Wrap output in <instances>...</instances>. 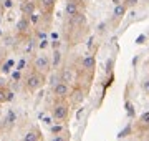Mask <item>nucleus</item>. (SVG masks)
Listing matches in <instances>:
<instances>
[{
    "mask_svg": "<svg viewBox=\"0 0 149 141\" xmlns=\"http://www.w3.org/2000/svg\"><path fill=\"white\" fill-rule=\"evenodd\" d=\"M23 141H40V133L35 131V130L28 131L27 135L23 136Z\"/></svg>",
    "mask_w": 149,
    "mask_h": 141,
    "instance_id": "obj_14",
    "label": "nucleus"
},
{
    "mask_svg": "<svg viewBox=\"0 0 149 141\" xmlns=\"http://www.w3.org/2000/svg\"><path fill=\"white\" fill-rule=\"evenodd\" d=\"M71 80H73V73H71L68 68H66V70H63V73H61V80H60V82L68 83V85H70V82H71Z\"/></svg>",
    "mask_w": 149,
    "mask_h": 141,
    "instance_id": "obj_16",
    "label": "nucleus"
},
{
    "mask_svg": "<svg viewBox=\"0 0 149 141\" xmlns=\"http://www.w3.org/2000/svg\"><path fill=\"white\" fill-rule=\"evenodd\" d=\"M45 76L47 75L38 73V71L33 70L32 73L25 78V88H27V91L33 93V91H37V90H40V88H43V85H45V82H47Z\"/></svg>",
    "mask_w": 149,
    "mask_h": 141,
    "instance_id": "obj_1",
    "label": "nucleus"
},
{
    "mask_svg": "<svg viewBox=\"0 0 149 141\" xmlns=\"http://www.w3.org/2000/svg\"><path fill=\"white\" fill-rule=\"evenodd\" d=\"M141 88H143L144 93H148V95H149V78H146V80L141 83Z\"/></svg>",
    "mask_w": 149,
    "mask_h": 141,
    "instance_id": "obj_18",
    "label": "nucleus"
},
{
    "mask_svg": "<svg viewBox=\"0 0 149 141\" xmlns=\"http://www.w3.org/2000/svg\"><path fill=\"white\" fill-rule=\"evenodd\" d=\"M52 141H66V138H65V136H61V135H55V138Z\"/></svg>",
    "mask_w": 149,
    "mask_h": 141,
    "instance_id": "obj_20",
    "label": "nucleus"
},
{
    "mask_svg": "<svg viewBox=\"0 0 149 141\" xmlns=\"http://www.w3.org/2000/svg\"><path fill=\"white\" fill-rule=\"evenodd\" d=\"M33 68H35V71H38V73L47 75L48 71L52 70V60L48 58L47 55H38L37 58L33 60Z\"/></svg>",
    "mask_w": 149,
    "mask_h": 141,
    "instance_id": "obj_3",
    "label": "nucleus"
},
{
    "mask_svg": "<svg viewBox=\"0 0 149 141\" xmlns=\"http://www.w3.org/2000/svg\"><path fill=\"white\" fill-rule=\"evenodd\" d=\"M52 91H53V95L56 98H60V100H63V98H66L70 95V91H71V88H70L68 83H63V82H56L53 83V88H52Z\"/></svg>",
    "mask_w": 149,
    "mask_h": 141,
    "instance_id": "obj_4",
    "label": "nucleus"
},
{
    "mask_svg": "<svg viewBox=\"0 0 149 141\" xmlns=\"http://www.w3.org/2000/svg\"><path fill=\"white\" fill-rule=\"evenodd\" d=\"M12 78H13L15 82H17V80H20V71H18V70H17V71H13V75H12Z\"/></svg>",
    "mask_w": 149,
    "mask_h": 141,
    "instance_id": "obj_21",
    "label": "nucleus"
},
{
    "mask_svg": "<svg viewBox=\"0 0 149 141\" xmlns=\"http://www.w3.org/2000/svg\"><path fill=\"white\" fill-rule=\"evenodd\" d=\"M68 114H70L68 103L58 101V103L53 105V108H52V118H53L55 121H63V119L68 118Z\"/></svg>",
    "mask_w": 149,
    "mask_h": 141,
    "instance_id": "obj_2",
    "label": "nucleus"
},
{
    "mask_svg": "<svg viewBox=\"0 0 149 141\" xmlns=\"http://www.w3.org/2000/svg\"><path fill=\"white\" fill-rule=\"evenodd\" d=\"M0 2H5V0H0Z\"/></svg>",
    "mask_w": 149,
    "mask_h": 141,
    "instance_id": "obj_23",
    "label": "nucleus"
},
{
    "mask_svg": "<svg viewBox=\"0 0 149 141\" xmlns=\"http://www.w3.org/2000/svg\"><path fill=\"white\" fill-rule=\"evenodd\" d=\"M65 13H66L70 18L76 17L78 13H80V7H78V3L73 2V0H68V2H66V5H65Z\"/></svg>",
    "mask_w": 149,
    "mask_h": 141,
    "instance_id": "obj_8",
    "label": "nucleus"
},
{
    "mask_svg": "<svg viewBox=\"0 0 149 141\" xmlns=\"http://www.w3.org/2000/svg\"><path fill=\"white\" fill-rule=\"evenodd\" d=\"M37 0H22L20 3V12L23 13V17H30L35 13V10H37Z\"/></svg>",
    "mask_w": 149,
    "mask_h": 141,
    "instance_id": "obj_5",
    "label": "nucleus"
},
{
    "mask_svg": "<svg viewBox=\"0 0 149 141\" xmlns=\"http://www.w3.org/2000/svg\"><path fill=\"white\" fill-rule=\"evenodd\" d=\"M81 68L85 71H95L96 68V58H95V55H86L85 58L81 60Z\"/></svg>",
    "mask_w": 149,
    "mask_h": 141,
    "instance_id": "obj_6",
    "label": "nucleus"
},
{
    "mask_svg": "<svg viewBox=\"0 0 149 141\" xmlns=\"http://www.w3.org/2000/svg\"><path fill=\"white\" fill-rule=\"evenodd\" d=\"M60 61H61V52H60L58 48H55L53 50V60H52V66H56L60 65Z\"/></svg>",
    "mask_w": 149,
    "mask_h": 141,
    "instance_id": "obj_15",
    "label": "nucleus"
},
{
    "mask_svg": "<svg viewBox=\"0 0 149 141\" xmlns=\"http://www.w3.org/2000/svg\"><path fill=\"white\" fill-rule=\"evenodd\" d=\"M146 130H148V135H149V126H148V128H146Z\"/></svg>",
    "mask_w": 149,
    "mask_h": 141,
    "instance_id": "obj_22",
    "label": "nucleus"
},
{
    "mask_svg": "<svg viewBox=\"0 0 149 141\" xmlns=\"http://www.w3.org/2000/svg\"><path fill=\"white\" fill-rule=\"evenodd\" d=\"M138 126H139V128H144V130L149 126V111H146V113H143L141 116H139Z\"/></svg>",
    "mask_w": 149,
    "mask_h": 141,
    "instance_id": "obj_13",
    "label": "nucleus"
},
{
    "mask_svg": "<svg viewBox=\"0 0 149 141\" xmlns=\"http://www.w3.org/2000/svg\"><path fill=\"white\" fill-rule=\"evenodd\" d=\"M138 2H139V0H123V3H124V7H126V8H133Z\"/></svg>",
    "mask_w": 149,
    "mask_h": 141,
    "instance_id": "obj_17",
    "label": "nucleus"
},
{
    "mask_svg": "<svg viewBox=\"0 0 149 141\" xmlns=\"http://www.w3.org/2000/svg\"><path fill=\"white\" fill-rule=\"evenodd\" d=\"M30 27H32V23H30V18H28V17H22V18H18V22H17V32L18 33H22V35L28 33Z\"/></svg>",
    "mask_w": 149,
    "mask_h": 141,
    "instance_id": "obj_7",
    "label": "nucleus"
},
{
    "mask_svg": "<svg viewBox=\"0 0 149 141\" xmlns=\"http://www.w3.org/2000/svg\"><path fill=\"white\" fill-rule=\"evenodd\" d=\"M61 130H63V128H61L60 125H56V126H53V128H52V133H53V135H60V133H61Z\"/></svg>",
    "mask_w": 149,
    "mask_h": 141,
    "instance_id": "obj_19",
    "label": "nucleus"
},
{
    "mask_svg": "<svg viewBox=\"0 0 149 141\" xmlns=\"http://www.w3.org/2000/svg\"><path fill=\"white\" fill-rule=\"evenodd\" d=\"M68 96H70V100H71L73 105H80V103H83V100H85V91L80 90V88H76L73 91H70Z\"/></svg>",
    "mask_w": 149,
    "mask_h": 141,
    "instance_id": "obj_10",
    "label": "nucleus"
},
{
    "mask_svg": "<svg viewBox=\"0 0 149 141\" xmlns=\"http://www.w3.org/2000/svg\"><path fill=\"white\" fill-rule=\"evenodd\" d=\"M126 12H128V8L124 7V3H116V7H114V10H113V17L116 18V20H119V18H123V17L126 15Z\"/></svg>",
    "mask_w": 149,
    "mask_h": 141,
    "instance_id": "obj_11",
    "label": "nucleus"
},
{
    "mask_svg": "<svg viewBox=\"0 0 149 141\" xmlns=\"http://www.w3.org/2000/svg\"><path fill=\"white\" fill-rule=\"evenodd\" d=\"M37 3L40 5L43 13H52L56 5V0H37Z\"/></svg>",
    "mask_w": 149,
    "mask_h": 141,
    "instance_id": "obj_9",
    "label": "nucleus"
},
{
    "mask_svg": "<svg viewBox=\"0 0 149 141\" xmlns=\"http://www.w3.org/2000/svg\"><path fill=\"white\" fill-rule=\"evenodd\" d=\"M12 98H13V93L8 91V90H5V88H0V105L10 101Z\"/></svg>",
    "mask_w": 149,
    "mask_h": 141,
    "instance_id": "obj_12",
    "label": "nucleus"
},
{
    "mask_svg": "<svg viewBox=\"0 0 149 141\" xmlns=\"http://www.w3.org/2000/svg\"><path fill=\"white\" fill-rule=\"evenodd\" d=\"M85 2H88V0H85Z\"/></svg>",
    "mask_w": 149,
    "mask_h": 141,
    "instance_id": "obj_24",
    "label": "nucleus"
}]
</instances>
